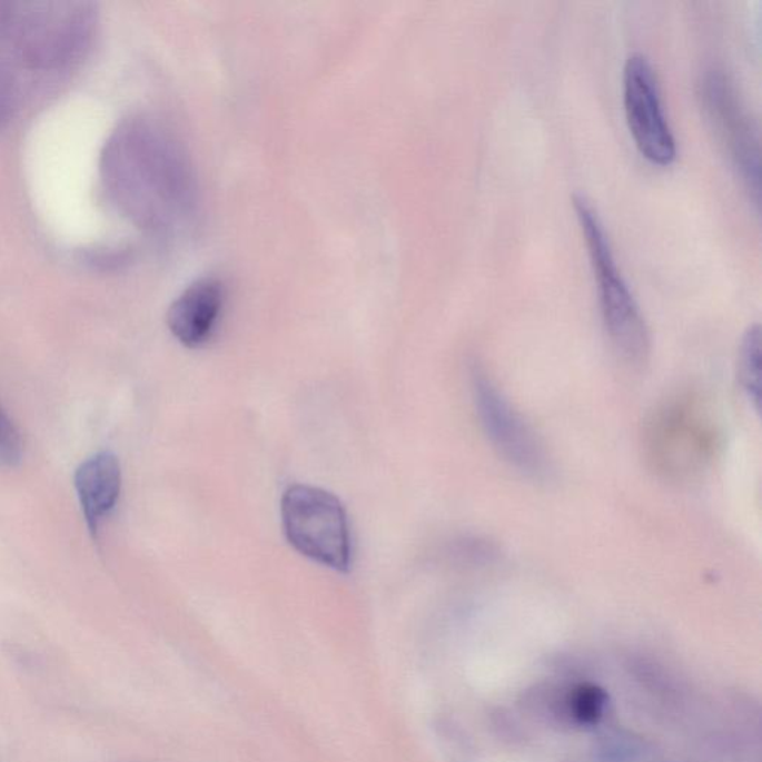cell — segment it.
I'll list each match as a JSON object with an SVG mask.
<instances>
[{"instance_id":"6da1fadb","label":"cell","mask_w":762,"mask_h":762,"mask_svg":"<svg viewBox=\"0 0 762 762\" xmlns=\"http://www.w3.org/2000/svg\"><path fill=\"white\" fill-rule=\"evenodd\" d=\"M101 180L118 210L152 235H179L196 219L191 158L157 118L136 116L118 126L101 156Z\"/></svg>"},{"instance_id":"7a4b0ae2","label":"cell","mask_w":762,"mask_h":762,"mask_svg":"<svg viewBox=\"0 0 762 762\" xmlns=\"http://www.w3.org/2000/svg\"><path fill=\"white\" fill-rule=\"evenodd\" d=\"M97 12L82 2H0V130L26 100L78 68Z\"/></svg>"},{"instance_id":"3957f363","label":"cell","mask_w":762,"mask_h":762,"mask_svg":"<svg viewBox=\"0 0 762 762\" xmlns=\"http://www.w3.org/2000/svg\"><path fill=\"white\" fill-rule=\"evenodd\" d=\"M574 207L597 280L598 301L607 336L624 359L641 364L650 352V333L641 308L616 266L596 209L580 194L574 196Z\"/></svg>"},{"instance_id":"277c9868","label":"cell","mask_w":762,"mask_h":762,"mask_svg":"<svg viewBox=\"0 0 762 762\" xmlns=\"http://www.w3.org/2000/svg\"><path fill=\"white\" fill-rule=\"evenodd\" d=\"M281 522L289 544L303 556L334 571H349V523L333 493L303 484L290 486L281 497Z\"/></svg>"},{"instance_id":"5b68a950","label":"cell","mask_w":762,"mask_h":762,"mask_svg":"<svg viewBox=\"0 0 762 762\" xmlns=\"http://www.w3.org/2000/svg\"><path fill=\"white\" fill-rule=\"evenodd\" d=\"M704 112L718 140L742 178L755 205H760V133L733 81L722 70H711L702 82Z\"/></svg>"},{"instance_id":"8992f818","label":"cell","mask_w":762,"mask_h":762,"mask_svg":"<svg viewBox=\"0 0 762 762\" xmlns=\"http://www.w3.org/2000/svg\"><path fill=\"white\" fill-rule=\"evenodd\" d=\"M624 109L630 133L652 165L671 166L676 140L664 116L657 75L646 56L636 52L624 68Z\"/></svg>"},{"instance_id":"52a82bcc","label":"cell","mask_w":762,"mask_h":762,"mask_svg":"<svg viewBox=\"0 0 762 762\" xmlns=\"http://www.w3.org/2000/svg\"><path fill=\"white\" fill-rule=\"evenodd\" d=\"M471 378L475 408L493 447L519 473L542 477L547 473V457L531 427L483 369L475 367Z\"/></svg>"},{"instance_id":"ba28073f","label":"cell","mask_w":762,"mask_h":762,"mask_svg":"<svg viewBox=\"0 0 762 762\" xmlns=\"http://www.w3.org/2000/svg\"><path fill=\"white\" fill-rule=\"evenodd\" d=\"M699 412L689 400H676L660 409L651 422L652 461L663 473L685 477L706 466L713 435Z\"/></svg>"},{"instance_id":"9c48e42d","label":"cell","mask_w":762,"mask_h":762,"mask_svg":"<svg viewBox=\"0 0 762 762\" xmlns=\"http://www.w3.org/2000/svg\"><path fill=\"white\" fill-rule=\"evenodd\" d=\"M226 288L215 277H205L189 285L175 299L167 313L171 334L184 346L198 347L209 340L221 316Z\"/></svg>"},{"instance_id":"30bf717a","label":"cell","mask_w":762,"mask_h":762,"mask_svg":"<svg viewBox=\"0 0 762 762\" xmlns=\"http://www.w3.org/2000/svg\"><path fill=\"white\" fill-rule=\"evenodd\" d=\"M121 466L111 452H100L82 462L75 473L79 504L91 535L116 508L121 493Z\"/></svg>"},{"instance_id":"8fae6325","label":"cell","mask_w":762,"mask_h":762,"mask_svg":"<svg viewBox=\"0 0 762 762\" xmlns=\"http://www.w3.org/2000/svg\"><path fill=\"white\" fill-rule=\"evenodd\" d=\"M607 693L601 686L580 684L567 691L563 712L575 725L593 729L602 721L607 707Z\"/></svg>"},{"instance_id":"7c38bea8","label":"cell","mask_w":762,"mask_h":762,"mask_svg":"<svg viewBox=\"0 0 762 762\" xmlns=\"http://www.w3.org/2000/svg\"><path fill=\"white\" fill-rule=\"evenodd\" d=\"M740 385L746 392L753 408H760L761 386V329L760 325L749 326L744 333L739 356Z\"/></svg>"},{"instance_id":"4fadbf2b","label":"cell","mask_w":762,"mask_h":762,"mask_svg":"<svg viewBox=\"0 0 762 762\" xmlns=\"http://www.w3.org/2000/svg\"><path fill=\"white\" fill-rule=\"evenodd\" d=\"M637 753V740L624 731L603 735L596 744V758L601 762H630Z\"/></svg>"},{"instance_id":"5bb4252c","label":"cell","mask_w":762,"mask_h":762,"mask_svg":"<svg viewBox=\"0 0 762 762\" xmlns=\"http://www.w3.org/2000/svg\"><path fill=\"white\" fill-rule=\"evenodd\" d=\"M23 438L0 405V465L14 468L23 459Z\"/></svg>"}]
</instances>
